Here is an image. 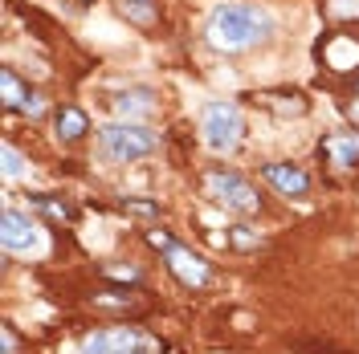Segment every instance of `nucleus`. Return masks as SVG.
I'll list each match as a JSON object with an SVG mask.
<instances>
[{"instance_id": "f257e3e1", "label": "nucleus", "mask_w": 359, "mask_h": 354, "mask_svg": "<svg viewBox=\"0 0 359 354\" xmlns=\"http://www.w3.org/2000/svg\"><path fill=\"white\" fill-rule=\"evenodd\" d=\"M204 33H208V45H217L224 53H237V49L266 41L273 33V17H269V8L253 4V0H229L221 8H212Z\"/></svg>"}, {"instance_id": "f03ea898", "label": "nucleus", "mask_w": 359, "mask_h": 354, "mask_svg": "<svg viewBox=\"0 0 359 354\" xmlns=\"http://www.w3.org/2000/svg\"><path fill=\"white\" fill-rule=\"evenodd\" d=\"M156 131L139 127V122H107L98 131V151L114 163H135V159L151 155L156 151Z\"/></svg>"}, {"instance_id": "7ed1b4c3", "label": "nucleus", "mask_w": 359, "mask_h": 354, "mask_svg": "<svg viewBox=\"0 0 359 354\" xmlns=\"http://www.w3.org/2000/svg\"><path fill=\"white\" fill-rule=\"evenodd\" d=\"M201 131H204V143L212 151H233L241 143L245 122H241V111L233 102H208L201 114Z\"/></svg>"}, {"instance_id": "20e7f679", "label": "nucleus", "mask_w": 359, "mask_h": 354, "mask_svg": "<svg viewBox=\"0 0 359 354\" xmlns=\"http://www.w3.org/2000/svg\"><path fill=\"white\" fill-rule=\"evenodd\" d=\"M204 187L229 212H257L262 208V196L253 192V183L245 176H237V171H208L204 176Z\"/></svg>"}, {"instance_id": "39448f33", "label": "nucleus", "mask_w": 359, "mask_h": 354, "mask_svg": "<svg viewBox=\"0 0 359 354\" xmlns=\"http://www.w3.org/2000/svg\"><path fill=\"white\" fill-rule=\"evenodd\" d=\"M82 354H147V342H143V334L118 326V330L90 334L86 342H82Z\"/></svg>"}, {"instance_id": "423d86ee", "label": "nucleus", "mask_w": 359, "mask_h": 354, "mask_svg": "<svg viewBox=\"0 0 359 354\" xmlns=\"http://www.w3.org/2000/svg\"><path fill=\"white\" fill-rule=\"evenodd\" d=\"M4 253H33L37 248V224L17 208H4V228H0Z\"/></svg>"}, {"instance_id": "0eeeda50", "label": "nucleus", "mask_w": 359, "mask_h": 354, "mask_svg": "<svg viewBox=\"0 0 359 354\" xmlns=\"http://www.w3.org/2000/svg\"><path fill=\"white\" fill-rule=\"evenodd\" d=\"M163 257H168V269L176 273L184 285H196V289L208 285V277H212V273H208V265H204V257L188 253V248H184V244H176V241L163 248Z\"/></svg>"}, {"instance_id": "6e6552de", "label": "nucleus", "mask_w": 359, "mask_h": 354, "mask_svg": "<svg viewBox=\"0 0 359 354\" xmlns=\"http://www.w3.org/2000/svg\"><path fill=\"white\" fill-rule=\"evenodd\" d=\"M262 176H266L282 196H306V192H311V176H306L302 167H294V163H266Z\"/></svg>"}, {"instance_id": "1a4fd4ad", "label": "nucleus", "mask_w": 359, "mask_h": 354, "mask_svg": "<svg viewBox=\"0 0 359 354\" xmlns=\"http://www.w3.org/2000/svg\"><path fill=\"white\" fill-rule=\"evenodd\" d=\"M114 111L123 114L127 122L131 118H147V114H156V98H151V90H127V94L114 98Z\"/></svg>"}, {"instance_id": "9d476101", "label": "nucleus", "mask_w": 359, "mask_h": 354, "mask_svg": "<svg viewBox=\"0 0 359 354\" xmlns=\"http://www.w3.org/2000/svg\"><path fill=\"white\" fill-rule=\"evenodd\" d=\"M0 86H4V106L8 111H29V114H37V102H33V94L17 82V73L13 69H4L0 73Z\"/></svg>"}, {"instance_id": "9b49d317", "label": "nucleus", "mask_w": 359, "mask_h": 354, "mask_svg": "<svg viewBox=\"0 0 359 354\" xmlns=\"http://www.w3.org/2000/svg\"><path fill=\"white\" fill-rule=\"evenodd\" d=\"M323 151L335 159V167H355L359 163V139L355 134H335L323 143Z\"/></svg>"}, {"instance_id": "f8f14e48", "label": "nucleus", "mask_w": 359, "mask_h": 354, "mask_svg": "<svg viewBox=\"0 0 359 354\" xmlns=\"http://www.w3.org/2000/svg\"><path fill=\"white\" fill-rule=\"evenodd\" d=\"M53 122H57V134L66 139V143H74V139H82L86 134V114L78 111V106H57V114H53Z\"/></svg>"}, {"instance_id": "ddd939ff", "label": "nucleus", "mask_w": 359, "mask_h": 354, "mask_svg": "<svg viewBox=\"0 0 359 354\" xmlns=\"http://www.w3.org/2000/svg\"><path fill=\"white\" fill-rule=\"evenodd\" d=\"M118 13L135 24H156V0H118Z\"/></svg>"}, {"instance_id": "4468645a", "label": "nucleus", "mask_w": 359, "mask_h": 354, "mask_svg": "<svg viewBox=\"0 0 359 354\" xmlns=\"http://www.w3.org/2000/svg\"><path fill=\"white\" fill-rule=\"evenodd\" d=\"M4 176L8 179L21 176V155H17V147H4Z\"/></svg>"}, {"instance_id": "2eb2a0df", "label": "nucleus", "mask_w": 359, "mask_h": 354, "mask_svg": "<svg viewBox=\"0 0 359 354\" xmlns=\"http://www.w3.org/2000/svg\"><path fill=\"white\" fill-rule=\"evenodd\" d=\"M41 204L49 208V212H53V216H69V212H74L69 204H57V199H45V196H41Z\"/></svg>"}, {"instance_id": "dca6fc26", "label": "nucleus", "mask_w": 359, "mask_h": 354, "mask_svg": "<svg viewBox=\"0 0 359 354\" xmlns=\"http://www.w3.org/2000/svg\"><path fill=\"white\" fill-rule=\"evenodd\" d=\"M233 241L241 244V248H253V244H257V236H253V232H241V228H237V232H233Z\"/></svg>"}, {"instance_id": "f3484780", "label": "nucleus", "mask_w": 359, "mask_h": 354, "mask_svg": "<svg viewBox=\"0 0 359 354\" xmlns=\"http://www.w3.org/2000/svg\"><path fill=\"white\" fill-rule=\"evenodd\" d=\"M17 351V338H13V330H8V326H4V354H13Z\"/></svg>"}, {"instance_id": "a211bd4d", "label": "nucleus", "mask_w": 359, "mask_h": 354, "mask_svg": "<svg viewBox=\"0 0 359 354\" xmlns=\"http://www.w3.org/2000/svg\"><path fill=\"white\" fill-rule=\"evenodd\" d=\"M351 114H355V118H359V102H355V106H351Z\"/></svg>"}]
</instances>
